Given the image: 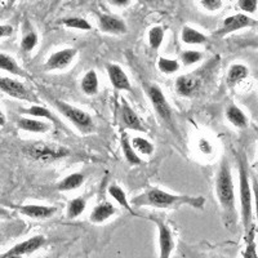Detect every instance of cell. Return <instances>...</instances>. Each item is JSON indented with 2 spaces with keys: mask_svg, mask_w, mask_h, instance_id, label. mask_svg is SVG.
<instances>
[{
  "mask_svg": "<svg viewBox=\"0 0 258 258\" xmlns=\"http://www.w3.org/2000/svg\"><path fill=\"white\" fill-rule=\"evenodd\" d=\"M17 126L25 132L31 133H47L50 129V124L31 119V117H20L17 121Z\"/></svg>",
  "mask_w": 258,
  "mask_h": 258,
  "instance_id": "obj_19",
  "label": "cell"
},
{
  "mask_svg": "<svg viewBox=\"0 0 258 258\" xmlns=\"http://www.w3.org/2000/svg\"><path fill=\"white\" fill-rule=\"evenodd\" d=\"M246 236H248V243H246V250L244 257L245 258H257V250H255V225H253L248 231L245 232Z\"/></svg>",
  "mask_w": 258,
  "mask_h": 258,
  "instance_id": "obj_33",
  "label": "cell"
},
{
  "mask_svg": "<svg viewBox=\"0 0 258 258\" xmlns=\"http://www.w3.org/2000/svg\"><path fill=\"white\" fill-rule=\"evenodd\" d=\"M84 181H85V176L83 173H79V172H77V173H71L58 182L57 190L58 191L75 190V188H79L80 186L84 183Z\"/></svg>",
  "mask_w": 258,
  "mask_h": 258,
  "instance_id": "obj_22",
  "label": "cell"
},
{
  "mask_svg": "<svg viewBox=\"0 0 258 258\" xmlns=\"http://www.w3.org/2000/svg\"><path fill=\"white\" fill-rule=\"evenodd\" d=\"M107 191H109L110 197H111L115 202L119 203V206H121L124 209H126V211H128L131 214L136 216L135 211H133V208L131 207V204H129L128 199H126L125 192H124V190L120 187V186H117V185H115V183H112V185L109 186V190Z\"/></svg>",
  "mask_w": 258,
  "mask_h": 258,
  "instance_id": "obj_26",
  "label": "cell"
},
{
  "mask_svg": "<svg viewBox=\"0 0 258 258\" xmlns=\"http://www.w3.org/2000/svg\"><path fill=\"white\" fill-rule=\"evenodd\" d=\"M257 25V21L250 18L249 16H245L243 13H238V15L230 16V17L225 18L222 22V26L220 30L214 32V36H222L227 35V34H231L234 31H238V30L245 29V27H253Z\"/></svg>",
  "mask_w": 258,
  "mask_h": 258,
  "instance_id": "obj_8",
  "label": "cell"
},
{
  "mask_svg": "<svg viewBox=\"0 0 258 258\" xmlns=\"http://www.w3.org/2000/svg\"><path fill=\"white\" fill-rule=\"evenodd\" d=\"M216 194H217L218 202L222 208L225 220L227 223H234L236 220V209H235V187L232 181L231 168L229 161L223 159L221 163L220 170L216 177Z\"/></svg>",
  "mask_w": 258,
  "mask_h": 258,
  "instance_id": "obj_2",
  "label": "cell"
},
{
  "mask_svg": "<svg viewBox=\"0 0 258 258\" xmlns=\"http://www.w3.org/2000/svg\"><path fill=\"white\" fill-rule=\"evenodd\" d=\"M238 7L245 13H255L257 0H238Z\"/></svg>",
  "mask_w": 258,
  "mask_h": 258,
  "instance_id": "obj_36",
  "label": "cell"
},
{
  "mask_svg": "<svg viewBox=\"0 0 258 258\" xmlns=\"http://www.w3.org/2000/svg\"><path fill=\"white\" fill-rule=\"evenodd\" d=\"M22 114L30 115V116H35V117H43V119H48L49 121H52L53 124H59L58 119L56 117V115L53 114L49 109L44 107V106L40 105H32L29 109L22 110Z\"/></svg>",
  "mask_w": 258,
  "mask_h": 258,
  "instance_id": "obj_25",
  "label": "cell"
},
{
  "mask_svg": "<svg viewBox=\"0 0 258 258\" xmlns=\"http://www.w3.org/2000/svg\"><path fill=\"white\" fill-rule=\"evenodd\" d=\"M110 2L116 7H126L131 0H110Z\"/></svg>",
  "mask_w": 258,
  "mask_h": 258,
  "instance_id": "obj_40",
  "label": "cell"
},
{
  "mask_svg": "<svg viewBox=\"0 0 258 258\" xmlns=\"http://www.w3.org/2000/svg\"><path fill=\"white\" fill-rule=\"evenodd\" d=\"M120 144H121V150H123V154H124V156H125L126 161L133 165L141 164L142 163L141 158L137 155V153L135 151V149L132 147V145H131V141H129L128 135H126V133H123V135H121Z\"/></svg>",
  "mask_w": 258,
  "mask_h": 258,
  "instance_id": "obj_27",
  "label": "cell"
},
{
  "mask_svg": "<svg viewBox=\"0 0 258 258\" xmlns=\"http://www.w3.org/2000/svg\"><path fill=\"white\" fill-rule=\"evenodd\" d=\"M164 40V29L161 26H154L149 30V44L153 49H159Z\"/></svg>",
  "mask_w": 258,
  "mask_h": 258,
  "instance_id": "obj_30",
  "label": "cell"
},
{
  "mask_svg": "<svg viewBox=\"0 0 258 258\" xmlns=\"http://www.w3.org/2000/svg\"><path fill=\"white\" fill-rule=\"evenodd\" d=\"M106 69H107V74H109L110 83H111L115 89H117V91L132 92L131 82H129L126 74L124 73V70L119 64L109 63L106 66Z\"/></svg>",
  "mask_w": 258,
  "mask_h": 258,
  "instance_id": "obj_13",
  "label": "cell"
},
{
  "mask_svg": "<svg viewBox=\"0 0 258 258\" xmlns=\"http://www.w3.org/2000/svg\"><path fill=\"white\" fill-rule=\"evenodd\" d=\"M98 25L101 31L114 35H120L126 32V25L121 18L111 15H101L98 16Z\"/></svg>",
  "mask_w": 258,
  "mask_h": 258,
  "instance_id": "obj_14",
  "label": "cell"
},
{
  "mask_svg": "<svg viewBox=\"0 0 258 258\" xmlns=\"http://www.w3.org/2000/svg\"><path fill=\"white\" fill-rule=\"evenodd\" d=\"M115 213H116V208L114 207V204H111L110 202H102L94 207L89 216V220L94 223H102L109 220Z\"/></svg>",
  "mask_w": 258,
  "mask_h": 258,
  "instance_id": "obj_16",
  "label": "cell"
},
{
  "mask_svg": "<svg viewBox=\"0 0 258 258\" xmlns=\"http://www.w3.org/2000/svg\"><path fill=\"white\" fill-rule=\"evenodd\" d=\"M121 120H123L124 125L126 128L138 131V132H144L145 131V126L142 125L141 119L138 117V115L133 111L132 107L126 102H123V105H121Z\"/></svg>",
  "mask_w": 258,
  "mask_h": 258,
  "instance_id": "obj_17",
  "label": "cell"
},
{
  "mask_svg": "<svg viewBox=\"0 0 258 258\" xmlns=\"http://www.w3.org/2000/svg\"><path fill=\"white\" fill-rule=\"evenodd\" d=\"M98 77L94 70H89L88 73H85V75L82 79V91L84 92L87 96H96L98 93Z\"/></svg>",
  "mask_w": 258,
  "mask_h": 258,
  "instance_id": "obj_24",
  "label": "cell"
},
{
  "mask_svg": "<svg viewBox=\"0 0 258 258\" xmlns=\"http://www.w3.org/2000/svg\"><path fill=\"white\" fill-rule=\"evenodd\" d=\"M13 27L11 25H0V39L8 38L12 35Z\"/></svg>",
  "mask_w": 258,
  "mask_h": 258,
  "instance_id": "obj_39",
  "label": "cell"
},
{
  "mask_svg": "<svg viewBox=\"0 0 258 258\" xmlns=\"http://www.w3.org/2000/svg\"><path fill=\"white\" fill-rule=\"evenodd\" d=\"M62 24L66 27H70V29L84 30V31H88V30L92 29L88 21L82 17H66L62 20Z\"/></svg>",
  "mask_w": 258,
  "mask_h": 258,
  "instance_id": "obj_32",
  "label": "cell"
},
{
  "mask_svg": "<svg viewBox=\"0 0 258 258\" xmlns=\"http://www.w3.org/2000/svg\"><path fill=\"white\" fill-rule=\"evenodd\" d=\"M198 147H199L200 153H202L203 155H211L212 151H213L212 144L208 141V140H206V138H200Z\"/></svg>",
  "mask_w": 258,
  "mask_h": 258,
  "instance_id": "obj_38",
  "label": "cell"
},
{
  "mask_svg": "<svg viewBox=\"0 0 258 258\" xmlns=\"http://www.w3.org/2000/svg\"><path fill=\"white\" fill-rule=\"evenodd\" d=\"M146 92L156 114L160 116L161 120L172 125V109L160 87L156 84H146Z\"/></svg>",
  "mask_w": 258,
  "mask_h": 258,
  "instance_id": "obj_6",
  "label": "cell"
},
{
  "mask_svg": "<svg viewBox=\"0 0 258 258\" xmlns=\"http://www.w3.org/2000/svg\"><path fill=\"white\" fill-rule=\"evenodd\" d=\"M0 91L4 92L7 96L13 97L16 100L31 101L32 94L24 84L18 80L12 79V78H0Z\"/></svg>",
  "mask_w": 258,
  "mask_h": 258,
  "instance_id": "obj_10",
  "label": "cell"
},
{
  "mask_svg": "<svg viewBox=\"0 0 258 258\" xmlns=\"http://www.w3.org/2000/svg\"><path fill=\"white\" fill-rule=\"evenodd\" d=\"M9 214V212L7 211L6 208H3V207H0V217H7Z\"/></svg>",
  "mask_w": 258,
  "mask_h": 258,
  "instance_id": "obj_42",
  "label": "cell"
},
{
  "mask_svg": "<svg viewBox=\"0 0 258 258\" xmlns=\"http://www.w3.org/2000/svg\"><path fill=\"white\" fill-rule=\"evenodd\" d=\"M226 117H227V120H229L232 125L236 126V128L243 129L248 125V117H246V115L241 111V109H239L238 106H227V109H226Z\"/></svg>",
  "mask_w": 258,
  "mask_h": 258,
  "instance_id": "obj_21",
  "label": "cell"
},
{
  "mask_svg": "<svg viewBox=\"0 0 258 258\" xmlns=\"http://www.w3.org/2000/svg\"><path fill=\"white\" fill-rule=\"evenodd\" d=\"M176 91L182 97H194L202 87V80L194 74L181 75L176 79Z\"/></svg>",
  "mask_w": 258,
  "mask_h": 258,
  "instance_id": "obj_11",
  "label": "cell"
},
{
  "mask_svg": "<svg viewBox=\"0 0 258 258\" xmlns=\"http://www.w3.org/2000/svg\"><path fill=\"white\" fill-rule=\"evenodd\" d=\"M158 69L163 74L170 75V74H174L179 70V62L176 59L167 58V57H160L158 59Z\"/></svg>",
  "mask_w": 258,
  "mask_h": 258,
  "instance_id": "obj_31",
  "label": "cell"
},
{
  "mask_svg": "<svg viewBox=\"0 0 258 258\" xmlns=\"http://www.w3.org/2000/svg\"><path fill=\"white\" fill-rule=\"evenodd\" d=\"M38 35H36V32L34 31H29L25 34V36L22 38V41H21V49L24 50V52L29 53L31 50H34V48L38 45Z\"/></svg>",
  "mask_w": 258,
  "mask_h": 258,
  "instance_id": "obj_35",
  "label": "cell"
},
{
  "mask_svg": "<svg viewBox=\"0 0 258 258\" xmlns=\"http://www.w3.org/2000/svg\"><path fill=\"white\" fill-rule=\"evenodd\" d=\"M249 75V69L246 68L243 63H234L230 66L229 71H227V77H226V83L230 88L238 85L239 83L243 82L245 78Z\"/></svg>",
  "mask_w": 258,
  "mask_h": 258,
  "instance_id": "obj_18",
  "label": "cell"
},
{
  "mask_svg": "<svg viewBox=\"0 0 258 258\" xmlns=\"http://www.w3.org/2000/svg\"><path fill=\"white\" fill-rule=\"evenodd\" d=\"M181 40L188 45H200L206 44L207 41H208V38L203 32L198 31V30L192 29V27L183 26L181 31Z\"/></svg>",
  "mask_w": 258,
  "mask_h": 258,
  "instance_id": "obj_20",
  "label": "cell"
},
{
  "mask_svg": "<svg viewBox=\"0 0 258 258\" xmlns=\"http://www.w3.org/2000/svg\"><path fill=\"white\" fill-rule=\"evenodd\" d=\"M54 105L58 109V111L63 115L69 121L77 126L78 131L83 135H88L94 129L93 119L88 112L83 111V110L78 109L77 106H73L63 101H54Z\"/></svg>",
  "mask_w": 258,
  "mask_h": 258,
  "instance_id": "obj_4",
  "label": "cell"
},
{
  "mask_svg": "<svg viewBox=\"0 0 258 258\" xmlns=\"http://www.w3.org/2000/svg\"><path fill=\"white\" fill-rule=\"evenodd\" d=\"M155 221L156 226H158L159 231V246H160V257L168 258L174 249V240L172 236L169 227L165 225L163 221L158 220V218H153Z\"/></svg>",
  "mask_w": 258,
  "mask_h": 258,
  "instance_id": "obj_12",
  "label": "cell"
},
{
  "mask_svg": "<svg viewBox=\"0 0 258 258\" xmlns=\"http://www.w3.org/2000/svg\"><path fill=\"white\" fill-rule=\"evenodd\" d=\"M85 207H87V202H85L84 198H75V199H71L68 206V217L70 220L79 217L80 214L85 211Z\"/></svg>",
  "mask_w": 258,
  "mask_h": 258,
  "instance_id": "obj_29",
  "label": "cell"
},
{
  "mask_svg": "<svg viewBox=\"0 0 258 258\" xmlns=\"http://www.w3.org/2000/svg\"><path fill=\"white\" fill-rule=\"evenodd\" d=\"M78 49L77 48H64V49L58 50V52L53 53L48 57L47 62H45L44 68L47 71L53 70H64L68 69L74 61V58L77 57Z\"/></svg>",
  "mask_w": 258,
  "mask_h": 258,
  "instance_id": "obj_9",
  "label": "cell"
},
{
  "mask_svg": "<svg viewBox=\"0 0 258 258\" xmlns=\"http://www.w3.org/2000/svg\"><path fill=\"white\" fill-rule=\"evenodd\" d=\"M6 116H4V114H3V111H2V110H0V126H4L6 125Z\"/></svg>",
  "mask_w": 258,
  "mask_h": 258,
  "instance_id": "obj_41",
  "label": "cell"
},
{
  "mask_svg": "<svg viewBox=\"0 0 258 258\" xmlns=\"http://www.w3.org/2000/svg\"><path fill=\"white\" fill-rule=\"evenodd\" d=\"M136 207H155V208H178L181 206H190L195 209H203L206 199L203 197H190V195H176L167 192L158 187H151L141 195L133 198L131 202Z\"/></svg>",
  "mask_w": 258,
  "mask_h": 258,
  "instance_id": "obj_1",
  "label": "cell"
},
{
  "mask_svg": "<svg viewBox=\"0 0 258 258\" xmlns=\"http://www.w3.org/2000/svg\"><path fill=\"white\" fill-rule=\"evenodd\" d=\"M145 2H149V3H153V2H155V0H145Z\"/></svg>",
  "mask_w": 258,
  "mask_h": 258,
  "instance_id": "obj_43",
  "label": "cell"
},
{
  "mask_svg": "<svg viewBox=\"0 0 258 258\" xmlns=\"http://www.w3.org/2000/svg\"><path fill=\"white\" fill-rule=\"evenodd\" d=\"M25 153L34 160L43 161V163H49L70 155V151L66 147L56 144H48V142H35L29 145L25 149Z\"/></svg>",
  "mask_w": 258,
  "mask_h": 258,
  "instance_id": "obj_5",
  "label": "cell"
},
{
  "mask_svg": "<svg viewBox=\"0 0 258 258\" xmlns=\"http://www.w3.org/2000/svg\"><path fill=\"white\" fill-rule=\"evenodd\" d=\"M239 160V190H240V207L241 220L245 232L254 225L253 222V204H252V190H250L249 174H248V163L244 154L238 155Z\"/></svg>",
  "mask_w": 258,
  "mask_h": 258,
  "instance_id": "obj_3",
  "label": "cell"
},
{
  "mask_svg": "<svg viewBox=\"0 0 258 258\" xmlns=\"http://www.w3.org/2000/svg\"><path fill=\"white\" fill-rule=\"evenodd\" d=\"M200 4L209 12H214L222 7V0H200Z\"/></svg>",
  "mask_w": 258,
  "mask_h": 258,
  "instance_id": "obj_37",
  "label": "cell"
},
{
  "mask_svg": "<svg viewBox=\"0 0 258 258\" xmlns=\"http://www.w3.org/2000/svg\"><path fill=\"white\" fill-rule=\"evenodd\" d=\"M45 238L43 235H35L32 238L27 239V240L22 241V243L16 244L13 248L2 254V258H18V257H25V255H30L38 249H40L41 246L44 245Z\"/></svg>",
  "mask_w": 258,
  "mask_h": 258,
  "instance_id": "obj_7",
  "label": "cell"
},
{
  "mask_svg": "<svg viewBox=\"0 0 258 258\" xmlns=\"http://www.w3.org/2000/svg\"><path fill=\"white\" fill-rule=\"evenodd\" d=\"M181 62L183 66H192L197 62L202 61L203 59V53L198 52V50H185V52L181 53Z\"/></svg>",
  "mask_w": 258,
  "mask_h": 258,
  "instance_id": "obj_34",
  "label": "cell"
},
{
  "mask_svg": "<svg viewBox=\"0 0 258 258\" xmlns=\"http://www.w3.org/2000/svg\"><path fill=\"white\" fill-rule=\"evenodd\" d=\"M18 212L30 218H36V220H44V218L52 217L57 212L56 207L48 206H36V204H27V206L17 207Z\"/></svg>",
  "mask_w": 258,
  "mask_h": 258,
  "instance_id": "obj_15",
  "label": "cell"
},
{
  "mask_svg": "<svg viewBox=\"0 0 258 258\" xmlns=\"http://www.w3.org/2000/svg\"><path fill=\"white\" fill-rule=\"evenodd\" d=\"M131 145L135 149L136 153L142 154V155H151L155 151V147L150 141H147L144 137H135L132 138Z\"/></svg>",
  "mask_w": 258,
  "mask_h": 258,
  "instance_id": "obj_28",
  "label": "cell"
},
{
  "mask_svg": "<svg viewBox=\"0 0 258 258\" xmlns=\"http://www.w3.org/2000/svg\"><path fill=\"white\" fill-rule=\"evenodd\" d=\"M0 70L7 71V73L12 74V75H17V77H25L26 75V73L20 68L17 61L12 56L7 54V53H0Z\"/></svg>",
  "mask_w": 258,
  "mask_h": 258,
  "instance_id": "obj_23",
  "label": "cell"
}]
</instances>
